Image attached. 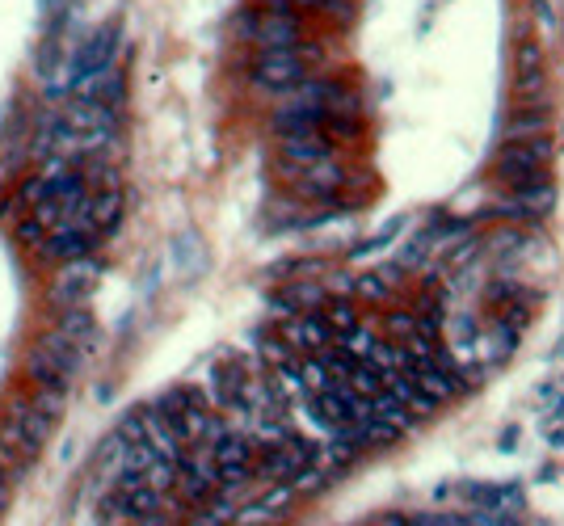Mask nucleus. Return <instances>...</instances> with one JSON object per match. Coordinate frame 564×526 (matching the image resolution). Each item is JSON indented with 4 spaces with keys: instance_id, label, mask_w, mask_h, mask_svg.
<instances>
[{
    "instance_id": "1",
    "label": "nucleus",
    "mask_w": 564,
    "mask_h": 526,
    "mask_svg": "<svg viewBox=\"0 0 564 526\" xmlns=\"http://www.w3.org/2000/svg\"><path fill=\"white\" fill-rule=\"evenodd\" d=\"M497 177L514 194H535L548 186V139L543 135H518L497 160Z\"/></svg>"
},
{
    "instance_id": "2",
    "label": "nucleus",
    "mask_w": 564,
    "mask_h": 526,
    "mask_svg": "<svg viewBox=\"0 0 564 526\" xmlns=\"http://www.w3.org/2000/svg\"><path fill=\"white\" fill-rule=\"evenodd\" d=\"M80 354L76 346H68L64 337L55 329H47L43 337L34 341V350L26 354V375L38 383V388H51V392H68L76 383V371H80Z\"/></svg>"
},
{
    "instance_id": "3",
    "label": "nucleus",
    "mask_w": 564,
    "mask_h": 526,
    "mask_svg": "<svg viewBox=\"0 0 564 526\" xmlns=\"http://www.w3.org/2000/svg\"><path fill=\"white\" fill-rule=\"evenodd\" d=\"M102 282V266L93 257H76V261H64L51 278V303L55 308H85V299L97 291Z\"/></svg>"
},
{
    "instance_id": "4",
    "label": "nucleus",
    "mask_w": 564,
    "mask_h": 526,
    "mask_svg": "<svg viewBox=\"0 0 564 526\" xmlns=\"http://www.w3.org/2000/svg\"><path fill=\"white\" fill-rule=\"evenodd\" d=\"M102 236H93L89 228H80L76 219L68 215V219H59V224L47 232V240L38 245L34 253L43 257V261H55V266H64V261H76V257H89L93 253V245Z\"/></svg>"
},
{
    "instance_id": "5",
    "label": "nucleus",
    "mask_w": 564,
    "mask_h": 526,
    "mask_svg": "<svg viewBox=\"0 0 564 526\" xmlns=\"http://www.w3.org/2000/svg\"><path fill=\"white\" fill-rule=\"evenodd\" d=\"M304 43L299 47H291V51H261V59H257V68H253V76H257V85H266V89H295L299 80H304Z\"/></svg>"
},
{
    "instance_id": "6",
    "label": "nucleus",
    "mask_w": 564,
    "mask_h": 526,
    "mask_svg": "<svg viewBox=\"0 0 564 526\" xmlns=\"http://www.w3.org/2000/svg\"><path fill=\"white\" fill-rule=\"evenodd\" d=\"M59 337L68 341V346H76L80 354H85L89 346H93V337H97V325H93V316H89V308H59V316H55V325H51Z\"/></svg>"
},
{
    "instance_id": "7",
    "label": "nucleus",
    "mask_w": 564,
    "mask_h": 526,
    "mask_svg": "<svg viewBox=\"0 0 564 526\" xmlns=\"http://www.w3.org/2000/svg\"><path fill=\"white\" fill-rule=\"evenodd\" d=\"M413 526H463V522L459 518H434L430 514V518H413Z\"/></svg>"
},
{
    "instance_id": "8",
    "label": "nucleus",
    "mask_w": 564,
    "mask_h": 526,
    "mask_svg": "<svg viewBox=\"0 0 564 526\" xmlns=\"http://www.w3.org/2000/svg\"><path fill=\"white\" fill-rule=\"evenodd\" d=\"M9 505V476H5V463H0V510Z\"/></svg>"
}]
</instances>
